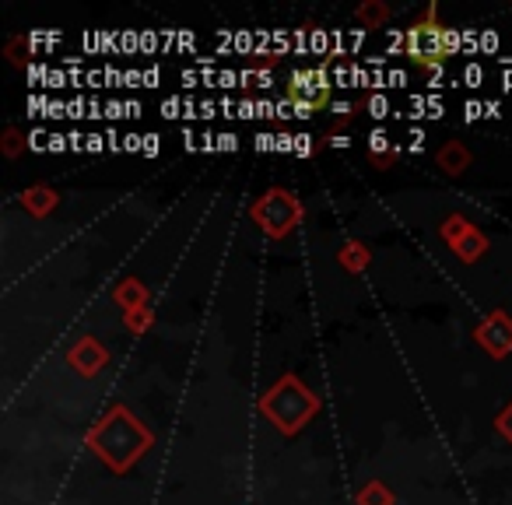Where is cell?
I'll return each instance as SVG.
<instances>
[{
	"mask_svg": "<svg viewBox=\"0 0 512 505\" xmlns=\"http://www.w3.org/2000/svg\"><path fill=\"white\" fill-rule=\"evenodd\" d=\"M330 88H334V74H330V64L323 60L313 71H295L292 74V88H288V99L299 102H313V106H323L330 99Z\"/></svg>",
	"mask_w": 512,
	"mask_h": 505,
	"instance_id": "obj_1",
	"label": "cell"
},
{
	"mask_svg": "<svg viewBox=\"0 0 512 505\" xmlns=\"http://www.w3.org/2000/svg\"><path fill=\"white\" fill-rule=\"evenodd\" d=\"M309 53L330 60V53H334V36H330L327 29H313L309 32Z\"/></svg>",
	"mask_w": 512,
	"mask_h": 505,
	"instance_id": "obj_2",
	"label": "cell"
},
{
	"mask_svg": "<svg viewBox=\"0 0 512 505\" xmlns=\"http://www.w3.org/2000/svg\"><path fill=\"white\" fill-rule=\"evenodd\" d=\"M365 109H369L372 120H386V116L397 113V109H393V102L386 99L383 92H372V95H369V102H365Z\"/></svg>",
	"mask_w": 512,
	"mask_h": 505,
	"instance_id": "obj_3",
	"label": "cell"
},
{
	"mask_svg": "<svg viewBox=\"0 0 512 505\" xmlns=\"http://www.w3.org/2000/svg\"><path fill=\"white\" fill-rule=\"evenodd\" d=\"M120 36L123 32H99V57H120Z\"/></svg>",
	"mask_w": 512,
	"mask_h": 505,
	"instance_id": "obj_4",
	"label": "cell"
},
{
	"mask_svg": "<svg viewBox=\"0 0 512 505\" xmlns=\"http://www.w3.org/2000/svg\"><path fill=\"white\" fill-rule=\"evenodd\" d=\"M407 57L414 60V64H425V53H421V29L414 25V29H407Z\"/></svg>",
	"mask_w": 512,
	"mask_h": 505,
	"instance_id": "obj_5",
	"label": "cell"
},
{
	"mask_svg": "<svg viewBox=\"0 0 512 505\" xmlns=\"http://www.w3.org/2000/svg\"><path fill=\"white\" fill-rule=\"evenodd\" d=\"M442 46H446V57L463 53V29H442Z\"/></svg>",
	"mask_w": 512,
	"mask_h": 505,
	"instance_id": "obj_6",
	"label": "cell"
},
{
	"mask_svg": "<svg viewBox=\"0 0 512 505\" xmlns=\"http://www.w3.org/2000/svg\"><path fill=\"white\" fill-rule=\"evenodd\" d=\"M369 151L372 155H383V151H393V141H390V134H386L383 127H376L369 134Z\"/></svg>",
	"mask_w": 512,
	"mask_h": 505,
	"instance_id": "obj_7",
	"label": "cell"
},
{
	"mask_svg": "<svg viewBox=\"0 0 512 505\" xmlns=\"http://www.w3.org/2000/svg\"><path fill=\"white\" fill-rule=\"evenodd\" d=\"M120 53H123V57H134V53H141V32L123 29V36H120Z\"/></svg>",
	"mask_w": 512,
	"mask_h": 505,
	"instance_id": "obj_8",
	"label": "cell"
},
{
	"mask_svg": "<svg viewBox=\"0 0 512 505\" xmlns=\"http://www.w3.org/2000/svg\"><path fill=\"white\" fill-rule=\"evenodd\" d=\"M141 53H144V57H155V53H162V36H158L155 29L141 32Z\"/></svg>",
	"mask_w": 512,
	"mask_h": 505,
	"instance_id": "obj_9",
	"label": "cell"
},
{
	"mask_svg": "<svg viewBox=\"0 0 512 505\" xmlns=\"http://www.w3.org/2000/svg\"><path fill=\"white\" fill-rule=\"evenodd\" d=\"M235 53H239V57H249V53H256V32H246V29L235 32Z\"/></svg>",
	"mask_w": 512,
	"mask_h": 505,
	"instance_id": "obj_10",
	"label": "cell"
},
{
	"mask_svg": "<svg viewBox=\"0 0 512 505\" xmlns=\"http://www.w3.org/2000/svg\"><path fill=\"white\" fill-rule=\"evenodd\" d=\"M463 85H467V88H481L484 85V67L481 64H477V60H470V64L467 67H463Z\"/></svg>",
	"mask_w": 512,
	"mask_h": 505,
	"instance_id": "obj_11",
	"label": "cell"
},
{
	"mask_svg": "<svg viewBox=\"0 0 512 505\" xmlns=\"http://www.w3.org/2000/svg\"><path fill=\"white\" fill-rule=\"evenodd\" d=\"M386 57H400V50H407V32H400V29H390L386 32Z\"/></svg>",
	"mask_w": 512,
	"mask_h": 505,
	"instance_id": "obj_12",
	"label": "cell"
},
{
	"mask_svg": "<svg viewBox=\"0 0 512 505\" xmlns=\"http://www.w3.org/2000/svg\"><path fill=\"white\" fill-rule=\"evenodd\" d=\"M292 53V32L274 29V57H288Z\"/></svg>",
	"mask_w": 512,
	"mask_h": 505,
	"instance_id": "obj_13",
	"label": "cell"
},
{
	"mask_svg": "<svg viewBox=\"0 0 512 505\" xmlns=\"http://www.w3.org/2000/svg\"><path fill=\"white\" fill-rule=\"evenodd\" d=\"M162 116L165 120H183V99H179V95L162 99Z\"/></svg>",
	"mask_w": 512,
	"mask_h": 505,
	"instance_id": "obj_14",
	"label": "cell"
},
{
	"mask_svg": "<svg viewBox=\"0 0 512 505\" xmlns=\"http://www.w3.org/2000/svg\"><path fill=\"white\" fill-rule=\"evenodd\" d=\"M218 88L221 92H232V88H242V81H239V71H232V67H221V74H218Z\"/></svg>",
	"mask_w": 512,
	"mask_h": 505,
	"instance_id": "obj_15",
	"label": "cell"
},
{
	"mask_svg": "<svg viewBox=\"0 0 512 505\" xmlns=\"http://www.w3.org/2000/svg\"><path fill=\"white\" fill-rule=\"evenodd\" d=\"M309 32L313 29H292V53L295 57H306L309 53Z\"/></svg>",
	"mask_w": 512,
	"mask_h": 505,
	"instance_id": "obj_16",
	"label": "cell"
},
{
	"mask_svg": "<svg viewBox=\"0 0 512 505\" xmlns=\"http://www.w3.org/2000/svg\"><path fill=\"white\" fill-rule=\"evenodd\" d=\"M477 120H484V102L467 99L463 102V123H477Z\"/></svg>",
	"mask_w": 512,
	"mask_h": 505,
	"instance_id": "obj_17",
	"label": "cell"
},
{
	"mask_svg": "<svg viewBox=\"0 0 512 505\" xmlns=\"http://www.w3.org/2000/svg\"><path fill=\"white\" fill-rule=\"evenodd\" d=\"M442 113H446V102L439 95H425V120H442Z\"/></svg>",
	"mask_w": 512,
	"mask_h": 505,
	"instance_id": "obj_18",
	"label": "cell"
},
{
	"mask_svg": "<svg viewBox=\"0 0 512 505\" xmlns=\"http://www.w3.org/2000/svg\"><path fill=\"white\" fill-rule=\"evenodd\" d=\"M50 134H53V130L36 127V130L29 134V148H32V151H50Z\"/></svg>",
	"mask_w": 512,
	"mask_h": 505,
	"instance_id": "obj_19",
	"label": "cell"
},
{
	"mask_svg": "<svg viewBox=\"0 0 512 505\" xmlns=\"http://www.w3.org/2000/svg\"><path fill=\"white\" fill-rule=\"evenodd\" d=\"M330 74H334L337 88H355L351 85V64H330Z\"/></svg>",
	"mask_w": 512,
	"mask_h": 505,
	"instance_id": "obj_20",
	"label": "cell"
},
{
	"mask_svg": "<svg viewBox=\"0 0 512 505\" xmlns=\"http://www.w3.org/2000/svg\"><path fill=\"white\" fill-rule=\"evenodd\" d=\"M46 120H67V102L64 99H53V95H50V102H46Z\"/></svg>",
	"mask_w": 512,
	"mask_h": 505,
	"instance_id": "obj_21",
	"label": "cell"
},
{
	"mask_svg": "<svg viewBox=\"0 0 512 505\" xmlns=\"http://www.w3.org/2000/svg\"><path fill=\"white\" fill-rule=\"evenodd\" d=\"M106 120H109V123L127 120V102H123V99H109V102H106Z\"/></svg>",
	"mask_w": 512,
	"mask_h": 505,
	"instance_id": "obj_22",
	"label": "cell"
},
{
	"mask_svg": "<svg viewBox=\"0 0 512 505\" xmlns=\"http://www.w3.org/2000/svg\"><path fill=\"white\" fill-rule=\"evenodd\" d=\"M46 88H50V92H60V88H71V78H67V71L53 67L50 78H46Z\"/></svg>",
	"mask_w": 512,
	"mask_h": 505,
	"instance_id": "obj_23",
	"label": "cell"
},
{
	"mask_svg": "<svg viewBox=\"0 0 512 505\" xmlns=\"http://www.w3.org/2000/svg\"><path fill=\"white\" fill-rule=\"evenodd\" d=\"M407 81H411V74H407L404 67H386V85L390 88H404Z\"/></svg>",
	"mask_w": 512,
	"mask_h": 505,
	"instance_id": "obj_24",
	"label": "cell"
},
{
	"mask_svg": "<svg viewBox=\"0 0 512 505\" xmlns=\"http://www.w3.org/2000/svg\"><path fill=\"white\" fill-rule=\"evenodd\" d=\"M253 148L260 151V155H267V151H278V134H256Z\"/></svg>",
	"mask_w": 512,
	"mask_h": 505,
	"instance_id": "obj_25",
	"label": "cell"
},
{
	"mask_svg": "<svg viewBox=\"0 0 512 505\" xmlns=\"http://www.w3.org/2000/svg\"><path fill=\"white\" fill-rule=\"evenodd\" d=\"M498 46H502V39H498V32L495 29H484L481 32V53H498Z\"/></svg>",
	"mask_w": 512,
	"mask_h": 505,
	"instance_id": "obj_26",
	"label": "cell"
},
{
	"mask_svg": "<svg viewBox=\"0 0 512 505\" xmlns=\"http://www.w3.org/2000/svg\"><path fill=\"white\" fill-rule=\"evenodd\" d=\"M46 102H50V95H29V102H25V106H29L32 120H39V116L46 113Z\"/></svg>",
	"mask_w": 512,
	"mask_h": 505,
	"instance_id": "obj_27",
	"label": "cell"
},
{
	"mask_svg": "<svg viewBox=\"0 0 512 505\" xmlns=\"http://www.w3.org/2000/svg\"><path fill=\"white\" fill-rule=\"evenodd\" d=\"M85 116H88V102L81 99V95L67 102V120H85Z\"/></svg>",
	"mask_w": 512,
	"mask_h": 505,
	"instance_id": "obj_28",
	"label": "cell"
},
{
	"mask_svg": "<svg viewBox=\"0 0 512 505\" xmlns=\"http://www.w3.org/2000/svg\"><path fill=\"white\" fill-rule=\"evenodd\" d=\"M309 155H313V137L295 134V158H309Z\"/></svg>",
	"mask_w": 512,
	"mask_h": 505,
	"instance_id": "obj_29",
	"label": "cell"
},
{
	"mask_svg": "<svg viewBox=\"0 0 512 505\" xmlns=\"http://www.w3.org/2000/svg\"><path fill=\"white\" fill-rule=\"evenodd\" d=\"M102 151H109V141H106V134H88V155H102Z\"/></svg>",
	"mask_w": 512,
	"mask_h": 505,
	"instance_id": "obj_30",
	"label": "cell"
},
{
	"mask_svg": "<svg viewBox=\"0 0 512 505\" xmlns=\"http://www.w3.org/2000/svg\"><path fill=\"white\" fill-rule=\"evenodd\" d=\"M158 151H162V137L158 134H144V158H158Z\"/></svg>",
	"mask_w": 512,
	"mask_h": 505,
	"instance_id": "obj_31",
	"label": "cell"
},
{
	"mask_svg": "<svg viewBox=\"0 0 512 505\" xmlns=\"http://www.w3.org/2000/svg\"><path fill=\"white\" fill-rule=\"evenodd\" d=\"M123 151H130V155H141V151H144V134H123Z\"/></svg>",
	"mask_w": 512,
	"mask_h": 505,
	"instance_id": "obj_32",
	"label": "cell"
},
{
	"mask_svg": "<svg viewBox=\"0 0 512 505\" xmlns=\"http://www.w3.org/2000/svg\"><path fill=\"white\" fill-rule=\"evenodd\" d=\"M362 46H365V29H351L348 32V50H351V57H358V53H362Z\"/></svg>",
	"mask_w": 512,
	"mask_h": 505,
	"instance_id": "obj_33",
	"label": "cell"
},
{
	"mask_svg": "<svg viewBox=\"0 0 512 505\" xmlns=\"http://www.w3.org/2000/svg\"><path fill=\"white\" fill-rule=\"evenodd\" d=\"M218 151H239V134H235V130L218 134Z\"/></svg>",
	"mask_w": 512,
	"mask_h": 505,
	"instance_id": "obj_34",
	"label": "cell"
},
{
	"mask_svg": "<svg viewBox=\"0 0 512 505\" xmlns=\"http://www.w3.org/2000/svg\"><path fill=\"white\" fill-rule=\"evenodd\" d=\"M67 141H71V151H74V155H85V151H88V134H81V130L67 134Z\"/></svg>",
	"mask_w": 512,
	"mask_h": 505,
	"instance_id": "obj_35",
	"label": "cell"
},
{
	"mask_svg": "<svg viewBox=\"0 0 512 505\" xmlns=\"http://www.w3.org/2000/svg\"><path fill=\"white\" fill-rule=\"evenodd\" d=\"M123 88H144V71H137V67L123 71Z\"/></svg>",
	"mask_w": 512,
	"mask_h": 505,
	"instance_id": "obj_36",
	"label": "cell"
},
{
	"mask_svg": "<svg viewBox=\"0 0 512 505\" xmlns=\"http://www.w3.org/2000/svg\"><path fill=\"white\" fill-rule=\"evenodd\" d=\"M50 151H53V155H60V151H71V141H67V134L53 130V134H50Z\"/></svg>",
	"mask_w": 512,
	"mask_h": 505,
	"instance_id": "obj_37",
	"label": "cell"
},
{
	"mask_svg": "<svg viewBox=\"0 0 512 505\" xmlns=\"http://www.w3.org/2000/svg\"><path fill=\"white\" fill-rule=\"evenodd\" d=\"M278 155H295V134L281 130V134H278Z\"/></svg>",
	"mask_w": 512,
	"mask_h": 505,
	"instance_id": "obj_38",
	"label": "cell"
},
{
	"mask_svg": "<svg viewBox=\"0 0 512 505\" xmlns=\"http://www.w3.org/2000/svg\"><path fill=\"white\" fill-rule=\"evenodd\" d=\"M102 71H106V88H123V71H120V67L106 64Z\"/></svg>",
	"mask_w": 512,
	"mask_h": 505,
	"instance_id": "obj_39",
	"label": "cell"
},
{
	"mask_svg": "<svg viewBox=\"0 0 512 505\" xmlns=\"http://www.w3.org/2000/svg\"><path fill=\"white\" fill-rule=\"evenodd\" d=\"M193 46H197V36H193L190 29H179V53H193Z\"/></svg>",
	"mask_w": 512,
	"mask_h": 505,
	"instance_id": "obj_40",
	"label": "cell"
},
{
	"mask_svg": "<svg viewBox=\"0 0 512 505\" xmlns=\"http://www.w3.org/2000/svg\"><path fill=\"white\" fill-rule=\"evenodd\" d=\"M179 137H183V148L190 151V155H193V151H200V137L193 134V127H186V123H183V134H179Z\"/></svg>",
	"mask_w": 512,
	"mask_h": 505,
	"instance_id": "obj_41",
	"label": "cell"
},
{
	"mask_svg": "<svg viewBox=\"0 0 512 505\" xmlns=\"http://www.w3.org/2000/svg\"><path fill=\"white\" fill-rule=\"evenodd\" d=\"M351 85H355V88H365V85H369V71H365L362 64H351Z\"/></svg>",
	"mask_w": 512,
	"mask_h": 505,
	"instance_id": "obj_42",
	"label": "cell"
},
{
	"mask_svg": "<svg viewBox=\"0 0 512 505\" xmlns=\"http://www.w3.org/2000/svg\"><path fill=\"white\" fill-rule=\"evenodd\" d=\"M239 120H260V113H256V102L253 99H242L239 102Z\"/></svg>",
	"mask_w": 512,
	"mask_h": 505,
	"instance_id": "obj_43",
	"label": "cell"
},
{
	"mask_svg": "<svg viewBox=\"0 0 512 505\" xmlns=\"http://www.w3.org/2000/svg\"><path fill=\"white\" fill-rule=\"evenodd\" d=\"M81 50L99 53V32H81Z\"/></svg>",
	"mask_w": 512,
	"mask_h": 505,
	"instance_id": "obj_44",
	"label": "cell"
},
{
	"mask_svg": "<svg viewBox=\"0 0 512 505\" xmlns=\"http://www.w3.org/2000/svg\"><path fill=\"white\" fill-rule=\"evenodd\" d=\"M162 85V67H144V88Z\"/></svg>",
	"mask_w": 512,
	"mask_h": 505,
	"instance_id": "obj_45",
	"label": "cell"
},
{
	"mask_svg": "<svg viewBox=\"0 0 512 505\" xmlns=\"http://www.w3.org/2000/svg\"><path fill=\"white\" fill-rule=\"evenodd\" d=\"M214 116H221L218 102H211V99H204V102H200V120H214Z\"/></svg>",
	"mask_w": 512,
	"mask_h": 505,
	"instance_id": "obj_46",
	"label": "cell"
},
{
	"mask_svg": "<svg viewBox=\"0 0 512 505\" xmlns=\"http://www.w3.org/2000/svg\"><path fill=\"white\" fill-rule=\"evenodd\" d=\"M292 102H295V120H309V116L316 113L313 102H299V99H292Z\"/></svg>",
	"mask_w": 512,
	"mask_h": 505,
	"instance_id": "obj_47",
	"label": "cell"
},
{
	"mask_svg": "<svg viewBox=\"0 0 512 505\" xmlns=\"http://www.w3.org/2000/svg\"><path fill=\"white\" fill-rule=\"evenodd\" d=\"M369 88H372V92H383V88H390V85H386V71H369Z\"/></svg>",
	"mask_w": 512,
	"mask_h": 505,
	"instance_id": "obj_48",
	"label": "cell"
},
{
	"mask_svg": "<svg viewBox=\"0 0 512 505\" xmlns=\"http://www.w3.org/2000/svg\"><path fill=\"white\" fill-rule=\"evenodd\" d=\"M106 141H109V151H113V155H120V151H123V137H120V130H116V127H109Z\"/></svg>",
	"mask_w": 512,
	"mask_h": 505,
	"instance_id": "obj_49",
	"label": "cell"
},
{
	"mask_svg": "<svg viewBox=\"0 0 512 505\" xmlns=\"http://www.w3.org/2000/svg\"><path fill=\"white\" fill-rule=\"evenodd\" d=\"M484 116H488V120H502V102H498V99L484 102Z\"/></svg>",
	"mask_w": 512,
	"mask_h": 505,
	"instance_id": "obj_50",
	"label": "cell"
},
{
	"mask_svg": "<svg viewBox=\"0 0 512 505\" xmlns=\"http://www.w3.org/2000/svg\"><path fill=\"white\" fill-rule=\"evenodd\" d=\"M200 151H218V134H200Z\"/></svg>",
	"mask_w": 512,
	"mask_h": 505,
	"instance_id": "obj_51",
	"label": "cell"
},
{
	"mask_svg": "<svg viewBox=\"0 0 512 505\" xmlns=\"http://www.w3.org/2000/svg\"><path fill=\"white\" fill-rule=\"evenodd\" d=\"M88 88H106V71H88Z\"/></svg>",
	"mask_w": 512,
	"mask_h": 505,
	"instance_id": "obj_52",
	"label": "cell"
},
{
	"mask_svg": "<svg viewBox=\"0 0 512 505\" xmlns=\"http://www.w3.org/2000/svg\"><path fill=\"white\" fill-rule=\"evenodd\" d=\"M179 81H183L186 88H197V85H204V81H200V71H183V74H179Z\"/></svg>",
	"mask_w": 512,
	"mask_h": 505,
	"instance_id": "obj_53",
	"label": "cell"
},
{
	"mask_svg": "<svg viewBox=\"0 0 512 505\" xmlns=\"http://www.w3.org/2000/svg\"><path fill=\"white\" fill-rule=\"evenodd\" d=\"M271 85H274L271 71H256V88H271Z\"/></svg>",
	"mask_w": 512,
	"mask_h": 505,
	"instance_id": "obj_54",
	"label": "cell"
},
{
	"mask_svg": "<svg viewBox=\"0 0 512 505\" xmlns=\"http://www.w3.org/2000/svg\"><path fill=\"white\" fill-rule=\"evenodd\" d=\"M330 148H351V137L348 134H334V137H330Z\"/></svg>",
	"mask_w": 512,
	"mask_h": 505,
	"instance_id": "obj_55",
	"label": "cell"
},
{
	"mask_svg": "<svg viewBox=\"0 0 512 505\" xmlns=\"http://www.w3.org/2000/svg\"><path fill=\"white\" fill-rule=\"evenodd\" d=\"M137 116H141V102L127 99V120H137Z\"/></svg>",
	"mask_w": 512,
	"mask_h": 505,
	"instance_id": "obj_56",
	"label": "cell"
},
{
	"mask_svg": "<svg viewBox=\"0 0 512 505\" xmlns=\"http://www.w3.org/2000/svg\"><path fill=\"white\" fill-rule=\"evenodd\" d=\"M239 81H242V88H253L256 85V71H239Z\"/></svg>",
	"mask_w": 512,
	"mask_h": 505,
	"instance_id": "obj_57",
	"label": "cell"
},
{
	"mask_svg": "<svg viewBox=\"0 0 512 505\" xmlns=\"http://www.w3.org/2000/svg\"><path fill=\"white\" fill-rule=\"evenodd\" d=\"M502 92H512V67L502 71Z\"/></svg>",
	"mask_w": 512,
	"mask_h": 505,
	"instance_id": "obj_58",
	"label": "cell"
},
{
	"mask_svg": "<svg viewBox=\"0 0 512 505\" xmlns=\"http://www.w3.org/2000/svg\"><path fill=\"white\" fill-rule=\"evenodd\" d=\"M334 113L337 116H348L351 113V102H334Z\"/></svg>",
	"mask_w": 512,
	"mask_h": 505,
	"instance_id": "obj_59",
	"label": "cell"
},
{
	"mask_svg": "<svg viewBox=\"0 0 512 505\" xmlns=\"http://www.w3.org/2000/svg\"><path fill=\"white\" fill-rule=\"evenodd\" d=\"M407 151H411V155H421V151H425V141H411L407 144Z\"/></svg>",
	"mask_w": 512,
	"mask_h": 505,
	"instance_id": "obj_60",
	"label": "cell"
}]
</instances>
